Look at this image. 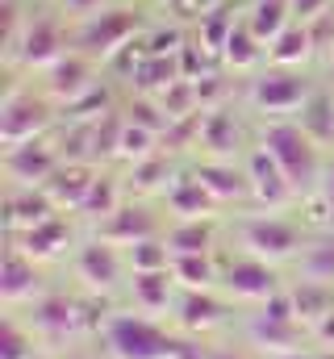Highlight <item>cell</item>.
I'll use <instances>...</instances> for the list:
<instances>
[{"label":"cell","instance_id":"6da1fadb","mask_svg":"<svg viewBox=\"0 0 334 359\" xmlns=\"http://www.w3.org/2000/svg\"><path fill=\"white\" fill-rule=\"evenodd\" d=\"M259 147L280 163V172H284L288 184L297 188V196L318 192L330 155H326V147H318V142L305 134V126H301L297 117H272V121L263 126V134H259Z\"/></svg>","mask_w":334,"mask_h":359},{"label":"cell","instance_id":"7a4b0ae2","mask_svg":"<svg viewBox=\"0 0 334 359\" xmlns=\"http://www.w3.org/2000/svg\"><path fill=\"white\" fill-rule=\"evenodd\" d=\"M72 25H67V13L59 8H29L21 34L8 42V59L29 67V72H46L51 63H59L67 50H72Z\"/></svg>","mask_w":334,"mask_h":359},{"label":"cell","instance_id":"3957f363","mask_svg":"<svg viewBox=\"0 0 334 359\" xmlns=\"http://www.w3.org/2000/svg\"><path fill=\"white\" fill-rule=\"evenodd\" d=\"M100 334H105L109 359H171V347H175V334L163 322H155L151 313H138V309L109 313Z\"/></svg>","mask_w":334,"mask_h":359},{"label":"cell","instance_id":"277c9868","mask_svg":"<svg viewBox=\"0 0 334 359\" xmlns=\"http://www.w3.org/2000/svg\"><path fill=\"white\" fill-rule=\"evenodd\" d=\"M138 29H142V17L130 4H105L100 13L72 25V42H76V50H84L88 59L100 63V59H113V55L130 50Z\"/></svg>","mask_w":334,"mask_h":359},{"label":"cell","instance_id":"5b68a950","mask_svg":"<svg viewBox=\"0 0 334 359\" xmlns=\"http://www.w3.org/2000/svg\"><path fill=\"white\" fill-rule=\"evenodd\" d=\"M239 238H243V251H247V255L267 259V264L301 259V251H305V243H309L301 222H293V217H284V213H272V209L243 217Z\"/></svg>","mask_w":334,"mask_h":359},{"label":"cell","instance_id":"8992f818","mask_svg":"<svg viewBox=\"0 0 334 359\" xmlns=\"http://www.w3.org/2000/svg\"><path fill=\"white\" fill-rule=\"evenodd\" d=\"M55 126V100L42 92V84H13L0 100V142L17 147L29 138H46Z\"/></svg>","mask_w":334,"mask_h":359},{"label":"cell","instance_id":"52a82bcc","mask_svg":"<svg viewBox=\"0 0 334 359\" xmlns=\"http://www.w3.org/2000/svg\"><path fill=\"white\" fill-rule=\"evenodd\" d=\"M318 88L301 67H259L255 80L247 84V100L250 109L259 113H272V117H288V113H301V104L309 100V92Z\"/></svg>","mask_w":334,"mask_h":359},{"label":"cell","instance_id":"ba28073f","mask_svg":"<svg viewBox=\"0 0 334 359\" xmlns=\"http://www.w3.org/2000/svg\"><path fill=\"white\" fill-rule=\"evenodd\" d=\"M247 339L255 343V347L272 351V355H284V351H297V347H301V339H305V322L297 318V305H293L288 288L276 292L272 301H263V305L250 313Z\"/></svg>","mask_w":334,"mask_h":359},{"label":"cell","instance_id":"9c48e42d","mask_svg":"<svg viewBox=\"0 0 334 359\" xmlns=\"http://www.w3.org/2000/svg\"><path fill=\"white\" fill-rule=\"evenodd\" d=\"M222 288H226L230 301H247V305H263V301H272L276 292H284L276 264L255 259L247 251L222 264Z\"/></svg>","mask_w":334,"mask_h":359},{"label":"cell","instance_id":"30bf717a","mask_svg":"<svg viewBox=\"0 0 334 359\" xmlns=\"http://www.w3.org/2000/svg\"><path fill=\"white\" fill-rule=\"evenodd\" d=\"M72 268H76V276H80L92 292H113L121 284V276L130 271V264H126V251L117 243H109V238L96 234V238H88V243L76 247Z\"/></svg>","mask_w":334,"mask_h":359},{"label":"cell","instance_id":"8fae6325","mask_svg":"<svg viewBox=\"0 0 334 359\" xmlns=\"http://www.w3.org/2000/svg\"><path fill=\"white\" fill-rule=\"evenodd\" d=\"M59 168H63V151L51 147L46 138H29V142H17V147H4L8 184H34V188H42Z\"/></svg>","mask_w":334,"mask_h":359},{"label":"cell","instance_id":"7c38bea8","mask_svg":"<svg viewBox=\"0 0 334 359\" xmlns=\"http://www.w3.org/2000/svg\"><path fill=\"white\" fill-rule=\"evenodd\" d=\"M96 234L100 238H109V243H117L121 251L126 247H134V243H142V238H159L167 234L163 226H159V217H155V209L151 205H142V201H121L109 217H100L96 222Z\"/></svg>","mask_w":334,"mask_h":359},{"label":"cell","instance_id":"4fadbf2b","mask_svg":"<svg viewBox=\"0 0 334 359\" xmlns=\"http://www.w3.org/2000/svg\"><path fill=\"white\" fill-rule=\"evenodd\" d=\"M243 168H247V180H250V201H255L259 209L280 213L284 205H293V201H297V188L288 184V176L280 172V163H276L263 147H250Z\"/></svg>","mask_w":334,"mask_h":359},{"label":"cell","instance_id":"5bb4252c","mask_svg":"<svg viewBox=\"0 0 334 359\" xmlns=\"http://www.w3.org/2000/svg\"><path fill=\"white\" fill-rule=\"evenodd\" d=\"M92 84H96V59H88L76 46H72L59 63H51V67L42 72V92H46L51 100H63V104L80 100Z\"/></svg>","mask_w":334,"mask_h":359},{"label":"cell","instance_id":"9a60e30c","mask_svg":"<svg viewBox=\"0 0 334 359\" xmlns=\"http://www.w3.org/2000/svg\"><path fill=\"white\" fill-rule=\"evenodd\" d=\"M230 305L213 292V288H180V297H175V305H171V313H175V326L184 330V334H209L213 326H222L230 313H226Z\"/></svg>","mask_w":334,"mask_h":359},{"label":"cell","instance_id":"2e32d148","mask_svg":"<svg viewBox=\"0 0 334 359\" xmlns=\"http://www.w3.org/2000/svg\"><path fill=\"white\" fill-rule=\"evenodd\" d=\"M0 297L8 305H21V301H38L42 297V268L38 259H29L21 247H8L4 251V276H0Z\"/></svg>","mask_w":334,"mask_h":359},{"label":"cell","instance_id":"e0dca14e","mask_svg":"<svg viewBox=\"0 0 334 359\" xmlns=\"http://www.w3.org/2000/svg\"><path fill=\"white\" fill-rule=\"evenodd\" d=\"M196 142L209 151V159H234V151H239V142H243V126H239L234 109H230V104L205 109L201 130H196Z\"/></svg>","mask_w":334,"mask_h":359},{"label":"cell","instance_id":"ac0fdd59","mask_svg":"<svg viewBox=\"0 0 334 359\" xmlns=\"http://www.w3.org/2000/svg\"><path fill=\"white\" fill-rule=\"evenodd\" d=\"M76 309H80V305H76L72 297H63V292H42V297L29 305V326L38 330V339H67V334L76 330V322H80Z\"/></svg>","mask_w":334,"mask_h":359},{"label":"cell","instance_id":"d6986e66","mask_svg":"<svg viewBox=\"0 0 334 359\" xmlns=\"http://www.w3.org/2000/svg\"><path fill=\"white\" fill-rule=\"evenodd\" d=\"M201 184L213 192V201L218 205H226V201H243L250 196V180H247V168H239L234 159H201L196 168H192Z\"/></svg>","mask_w":334,"mask_h":359},{"label":"cell","instance_id":"ffe728a7","mask_svg":"<svg viewBox=\"0 0 334 359\" xmlns=\"http://www.w3.org/2000/svg\"><path fill=\"white\" fill-rule=\"evenodd\" d=\"M175 276L171 271H130V301L138 313H167L175 305Z\"/></svg>","mask_w":334,"mask_h":359},{"label":"cell","instance_id":"44dd1931","mask_svg":"<svg viewBox=\"0 0 334 359\" xmlns=\"http://www.w3.org/2000/svg\"><path fill=\"white\" fill-rule=\"evenodd\" d=\"M13 247H21L29 259H55V255H63L67 247H72V226L55 213V217H46V222H38V226H29V230H21L17 238H13Z\"/></svg>","mask_w":334,"mask_h":359},{"label":"cell","instance_id":"7402d4cb","mask_svg":"<svg viewBox=\"0 0 334 359\" xmlns=\"http://www.w3.org/2000/svg\"><path fill=\"white\" fill-rule=\"evenodd\" d=\"M163 201H167V209H171L175 217H213V209H218L213 192L201 184L196 172L171 180V184H167V192H163Z\"/></svg>","mask_w":334,"mask_h":359},{"label":"cell","instance_id":"603a6c76","mask_svg":"<svg viewBox=\"0 0 334 359\" xmlns=\"http://www.w3.org/2000/svg\"><path fill=\"white\" fill-rule=\"evenodd\" d=\"M314 50H318V42H314L309 21H293V25H284V29L272 38L267 63H272V67H301Z\"/></svg>","mask_w":334,"mask_h":359},{"label":"cell","instance_id":"cb8c5ba5","mask_svg":"<svg viewBox=\"0 0 334 359\" xmlns=\"http://www.w3.org/2000/svg\"><path fill=\"white\" fill-rule=\"evenodd\" d=\"M171 255H213L218 226L213 217H175V226L163 234Z\"/></svg>","mask_w":334,"mask_h":359},{"label":"cell","instance_id":"d4e9b609","mask_svg":"<svg viewBox=\"0 0 334 359\" xmlns=\"http://www.w3.org/2000/svg\"><path fill=\"white\" fill-rule=\"evenodd\" d=\"M297 121L305 126V134H309L318 147L334 151V92L330 88H322V84H318V88L309 92V100L301 104Z\"/></svg>","mask_w":334,"mask_h":359},{"label":"cell","instance_id":"484cf974","mask_svg":"<svg viewBox=\"0 0 334 359\" xmlns=\"http://www.w3.org/2000/svg\"><path fill=\"white\" fill-rule=\"evenodd\" d=\"M288 297H293V305H297V318L314 330L326 313H334V284L326 280H309V276H301V284H288Z\"/></svg>","mask_w":334,"mask_h":359},{"label":"cell","instance_id":"4316f807","mask_svg":"<svg viewBox=\"0 0 334 359\" xmlns=\"http://www.w3.org/2000/svg\"><path fill=\"white\" fill-rule=\"evenodd\" d=\"M222 63H226V67H234V72H259V67L267 63V46L259 42V34L250 29L243 17H239L234 34H230V38H226V46H222Z\"/></svg>","mask_w":334,"mask_h":359},{"label":"cell","instance_id":"83f0119b","mask_svg":"<svg viewBox=\"0 0 334 359\" xmlns=\"http://www.w3.org/2000/svg\"><path fill=\"white\" fill-rule=\"evenodd\" d=\"M243 21L259 34L263 46H272V38L284 25H293L297 17H293V0H250L247 8H243Z\"/></svg>","mask_w":334,"mask_h":359},{"label":"cell","instance_id":"f1b7e54d","mask_svg":"<svg viewBox=\"0 0 334 359\" xmlns=\"http://www.w3.org/2000/svg\"><path fill=\"white\" fill-rule=\"evenodd\" d=\"M171 276L180 288H218L222 284V264L213 255H175Z\"/></svg>","mask_w":334,"mask_h":359},{"label":"cell","instance_id":"f546056e","mask_svg":"<svg viewBox=\"0 0 334 359\" xmlns=\"http://www.w3.org/2000/svg\"><path fill=\"white\" fill-rule=\"evenodd\" d=\"M121 201H126V188H121L113 176H100V172H96L76 213H84V217H96V222H100V217H109V213H113Z\"/></svg>","mask_w":334,"mask_h":359},{"label":"cell","instance_id":"4dcf8cb0","mask_svg":"<svg viewBox=\"0 0 334 359\" xmlns=\"http://www.w3.org/2000/svg\"><path fill=\"white\" fill-rule=\"evenodd\" d=\"M38 330L29 322H21L17 313L4 318V334H0V359H38Z\"/></svg>","mask_w":334,"mask_h":359},{"label":"cell","instance_id":"1f68e13d","mask_svg":"<svg viewBox=\"0 0 334 359\" xmlns=\"http://www.w3.org/2000/svg\"><path fill=\"white\" fill-rule=\"evenodd\" d=\"M301 276L334 284V234L330 230H322V234H314L305 243V251H301Z\"/></svg>","mask_w":334,"mask_h":359},{"label":"cell","instance_id":"d6a6232c","mask_svg":"<svg viewBox=\"0 0 334 359\" xmlns=\"http://www.w3.org/2000/svg\"><path fill=\"white\" fill-rule=\"evenodd\" d=\"M171 247H167V238H142V243H134V247H126V264L130 271H171Z\"/></svg>","mask_w":334,"mask_h":359},{"label":"cell","instance_id":"836d02e7","mask_svg":"<svg viewBox=\"0 0 334 359\" xmlns=\"http://www.w3.org/2000/svg\"><path fill=\"white\" fill-rule=\"evenodd\" d=\"M155 142H159V130H151V126H138V121H121V138H117V159H130V163H138V159H147V155H155Z\"/></svg>","mask_w":334,"mask_h":359},{"label":"cell","instance_id":"e575fe53","mask_svg":"<svg viewBox=\"0 0 334 359\" xmlns=\"http://www.w3.org/2000/svg\"><path fill=\"white\" fill-rule=\"evenodd\" d=\"M171 163H167L163 151H155V155H147V159H138L134 163V172H130V188L134 192H167V184H171Z\"/></svg>","mask_w":334,"mask_h":359},{"label":"cell","instance_id":"d590c367","mask_svg":"<svg viewBox=\"0 0 334 359\" xmlns=\"http://www.w3.org/2000/svg\"><path fill=\"white\" fill-rule=\"evenodd\" d=\"M159 4H163L175 21H201V17H209L218 4H226V0H159Z\"/></svg>","mask_w":334,"mask_h":359},{"label":"cell","instance_id":"8d00e7d4","mask_svg":"<svg viewBox=\"0 0 334 359\" xmlns=\"http://www.w3.org/2000/svg\"><path fill=\"white\" fill-rule=\"evenodd\" d=\"M209 355H213V347H205L201 334H180L175 347H171V359H209Z\"/></svg>","mask_w":334,"mask_h":359},{"label":"cell","instance_id":"74e56055","mask_svg":"<svg viewBox=\"0 0 334 359\" xmlns=\"http://www.w3.org/2000/svg\"><path fill=\"white\" fill-rule=\"evenodd\" d=\"M326 213H330V222H334V155L326 159V172H322V184H318V192H309Z\"/></svg>","mask_w":334,"mask_h":359},{"label":"cell","instance_id":"f35d334b","mask_svg":"<svg viewBox=\"0 0 334 359\" xmlns=\"http://www.w3.org/2000/svg\"><path fill=\"white\" fill-rule=\"evenodd\" d=\"M334 0H293V17L297 21H318L322 13H330Z\"/></svg>","mask_w":334,"mask_h":359},{"label":"cell","instance_id":"ab89813d","mask_svg":"<svg viewBox=\"0 0 334 359\" xmlns=\"http://www.w3.org/2000/svg\"><path fill=\"white\" fill-rule=\"evenodd\" d=\"M59 8H63L67 17H76V21H84V17L100 13V8H105V0H59Z\"/></svg>","mask_w":334,"mask_h":359},{"label":"cell","instance_id":"60d3db41","mask_svg":"<svg viewBox=\"0 0 334 359\" xmlns=\"http://www.w3.org/2000/svg\"><path fill=\"white\" fill-rule=\"evenodd\" d=\"M309 334H314V339H322L326 347H334V313H326V318H322V322H318Z\"/></svg>","mask_w":334,"mask_h":359},{"label":"cell","instance_id":"b9f144b4","mask_svg":"<svg viewBox=\"0 0 334 359\" xmlns=\"http://www.w3.org/2000/svg\"><path fill=\"white\" fill-rule=\"evenodd\" d=\"M209 359H247V355H243V351H230V347H213Z\"/></svg>","mask_w":334,"mask_h":359},{"label":"cell","instance_id":"7bdbcfd3","mask_svg":"<svg viewBox=\"0 0 334 359\" xmlns=\"http://www.w3.org/2000/svg\"><path fill=\"white\" fill-rule=\"evenodd\" d=\"M276 359H318V355H309V351H301V347H297V351H284V355H276Z\"/></svg>","mask_w":334,"mask_h":359},{"label":"cell","instance_id":"ee69618b","mask_svg":"<svg viewBox=\"0 0 334 359\" xmlns=\"http://www.w3.org/2000/svg\"><path fill=\"white\" fill-rule=\"evenodd\" d=\"M113 4H130V0H113Z\"/></svg>","mask_w":334,"mask_h":359}]
</instances>
